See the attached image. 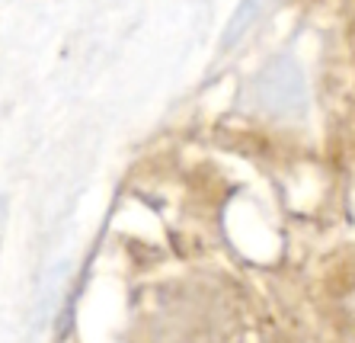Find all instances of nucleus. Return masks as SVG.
<instances>
[{
  "label": "nucleus",
  "mask_w": 355,
  "mask_h": 343,
  "mask_svg": "<svg viewBox=\"0 0 355 343\" xmlns=\"http://www.w3.org/2000/svg\"><path fill=\"white\" fill-rule=\"evenodd\" d=\"M275 3H279V0H240L237 7H234L231 19H227V26H224L221 39H218V49L231 51L237 42H243V39L257 29L259 19H263L269 10H275Z\"/></svg>",
  "instance_id": "f03ea898"
},
{
  "label": "nucleus",
  "mask_w": 355,
  "mask_h": 343,
  "mask_svg": "<svg viewBox=\"0 0 355 343\" xmlns=\"http://www.w3.org/2000/svg\"><path fill=\"white\" fill-rule=\"evenodd\" d=\"M253 97H257L259 109L269 116H304L307 109V84L291 55H279L257 74L253 84Z\"/></svg>",
  "instance_id": "f257e3e1"
}]
</instances>
